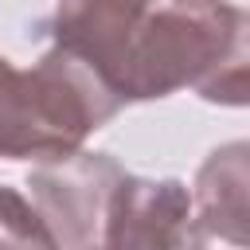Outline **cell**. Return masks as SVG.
Instances as JSON below:
<instances>
[{
    "instance_id": "cell-8",
    "label": "cell",
    "mask_w": 250,
    "mask_h": 250,
    "mask_svg": "<svg viewBox=\"0 0 250 250\" xmlns=\"http://www.w3.org/2000/svg\"><path fill=\"white\" fill-rule=\"evenodd\" d=\"M180 250H250V246H238V242H227V238H215L199 227H188V238Z\"/></svg>"
},
{
    "instance_id": "cell-1",
    "label": "cell",
    "mask_w": 250,
    "mask_h": 250,
    "mask_svg": "<svg viewBox=\"0 0 250 250\" xmlns=\"http://www.w3.org/2000/svg\"><path fill=\"white\" fill-rule=\"evenodd\" d=\"M113 90L125 105L176 90H195L211 105H250V8L234 0L148 8L121 51Z\"/></svg>"
},
{
    "instance_id": "cell-4",
    "label": "cell",
    "mask_w": 250,
    "mask_h": 250,
    "mask_svg": "<svg viewBox=\"0 0 250 250\" xmlns=\"http://www.w3.org/2000/svg\"><path fill=\"white\" fill-rule=\"evenodd\" d=\"M191 227V188L176 176L125 172L109 195L102 250H180Z\"/></svg>"
},
{
    "instance_id": "cell-2",
    "label": "cell",
    "mask_w": 250,
    "mask_h": 250,
    "mask_svg": "<svg viewBox=\"0 0 250 250\" xmlns=\"http://www.w3.org/2000/svg\"><path fill=\"white\" fill-rule=\"evenodd\" d=\"M121 109L113 86L59 43L27 70L0 55V160H62Z\"/></svg>"
},
{
    "instance_id": "cell-6",
    "label": "cell",
    "mask_w": 250,
    "mask_h": 250,
    "mask_svg": "<svg viewBox=\"0 0 250 250\" xmlns=\"http://www.w3.org/2000/svg\"><path fill=\"white\" fill-rule=\"evenodd\" d=\"M191 227L250 246V141L211 148L191 184Z\"/></svg>"
},
{
    "instance_id": "cell-3",
    "label": "cell",
    "mask_w": 250,
    "mask_h": 250,
    "mask_svg": "<svg viewBox=\"0 0 250 250\" xmlns=\"http://www.w3.org/2000/svg\"><path fill=\"white\" fill-rule=\"evenodd\" d=\"M125 168L105 152H70L62 160L35 164L27 176V195L47 219L59 250H98L105 207Z\"/></svg>"
},
{
    "instance_id": "cell-5",
    "label": "cell",
    "mask_w": 250,
    "mask_h": 250,
    "mask_svg": "<svg viewBox=\"0 0 250 250\" xmlns=\"http://www.w3.org/2000/svg\"><path fill=\"white\" fill-rule=\"evenodd\" d=\"M148 8H156V0H59L55 20H51V35L59 47L86 59L113 86L121 51Z\"/></svg>"
},
{
    "instance_id": "cell-7",
    "label": "cell",
    "mask_w": 250,
    "mask_h": 250,
    "mask_svg": "<svg viewBox=\"0 0 250 250\" xmlns=\"http://www.w3.org/2000/svg\"><path fill=\"white\" fill-rule=\"evenodd\" d=\"M0 250H59L31 195L8 184H0Z\"/></svg>"
},
{
    "instance_id": "cell-9",
    "label": "cell",
    "mask_w": 250,
    "mask_h": 250,
    "mask_svg": "<svg viewBox=\"0 0 250 250\" xmlns=\"http://www.w3.org/2000/svg\"><path fill=\"white\" fill-rule=\"evenodd\" d=\"M98 250H102V246H98Z\"/></svg>"
}]
</instances>
